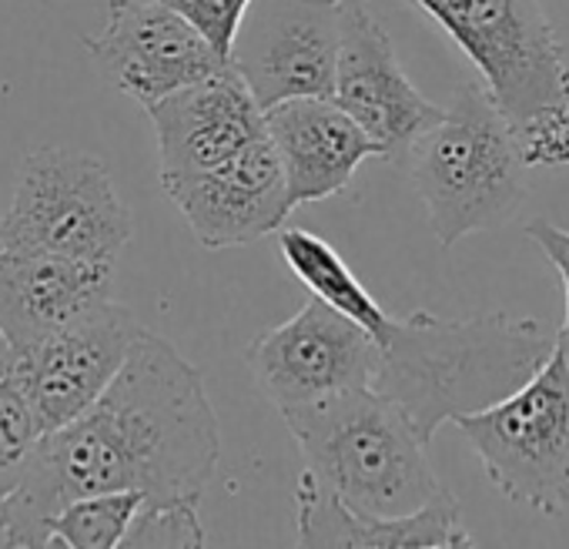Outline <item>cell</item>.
<instances>
[{
  "label": "cell",
  "mask_w": 569,
  "mask_h": 549,
  "mask_svg": "<svg viewBox=\"0 0 569 549\" xmlns=\"http://www.w3.org/2000/svg\"><path fill=\"white\" fill-rule=\"evenodd\" d=\"M111 289L114 264L0 248V332L18 352L108 302Z\"/></svg>",
  "instance_id": "2e32d148"
},
{
  "label": "cell",
  "mask_w": 569,
  "mask_h": 549,
  "mask_svg": "<svg viewBox=\"0 0 569 549\" xmlns=\"http://www.w3.org/2000/svg\"><path fill=\"white\" fill-rule=\"evenodd\" d=\"M442 248L512 218L526 198V161L482 84H459L439 121L402 154Z\"/></svg>",
  "instance_id": "5b68a950"
},
{
  "label": "cell",
  "mask_w": 569,
  "mask_h": 549,
  "mask_svg": "<svg viewBox=\"0 0 569 549\" xmlns=\"http://www.w3.org/2000/svg\"><path fill=\"white\" fill-rule=\"evenodd\" d=\"M526 238L539 244V251L552 261V268L559 271L562 279V289H566V319H562V329L556 332V349L562 356H569V231L552 224V221H529L526 224Z\"/></svg>",
  "instance_id": "603a6c76"
},
{
  "label": "cell",
  "mask_w": 569,
  "mask_h": 549,
  "mask_svg": "<svg viewBox=\"0 0 569 549\" xmlns=\"http://www.w3.org/2000/svg\"><path fill=\"white\" fill-rule=\"evenodd\" d=\"M376 346L369 389L396 402L419 439L432 442L439 426L516 392L549 359L556 336L542 322L509 312L472 319L412 312L392 319Z\"/></svg>",
  "instance_id": "7a4b0ae2"
},
{
  "label": "cell",
  "mask_w": 569,
  "mask_h": 549,
  "mask_svg": "<svg viewBox=\"0 0 569 549\" xmlns=\"http://www.w3.org/2000/svg\"><path fill=\"white\" fill-rule=\"evenodd\" d=\"M144 326L131 309L101 302L74 322L14 352L11 379L21 386L41 432L78 419L118 376Z\"/></svg>",
  "instance_id": "30bf717a"
},
{
  "label": "cell",
  "mask_w": 569,
  "mask_h": 549,
  "mask_svg": "<svg viewBox=\"0 0 569 549\" xmlns=\"http://www.w3.org/2000/svg\"><path fill=\"white\" fill-rule=\"evenodd\" d=\"M84 51L104 81L141 108L228 64L161 0H108V21L98 34L84 38Z\"/></svg>",
  "instance_id": "8fae6325"
},
{
  "label": "cell",
  "mask_w": 569,
  "mask_h": 549,
  "mask_svg": "<svg viewBox=\"0 0 569 549\" xmlns=\"http://www.w3.org/2000/svg\"><path fill=\"white\" fill-rule=\"evenodd\" d=\"M11 362H14V349L11 342L4 339V332H0V379H4L11 372Z\"/></svg>",
  "instance_id": "cb8c5ba5"
},
{
  "label": "cell",
  "mask_w": 569,
  "mask_h": 549,
  "mask_svg": "<svg viewBox=\"0 0 569 549\" xmlns=\"http://www.w3.org/2000/svg\"><path fill=\"white\" fill-rule=\"evenodd\" d=\"M278 248L284 264L292 268L296 279L326 306L362 326L376 342L386 339L392 316L372 299V292L356 279V271L346 264V258L316 231L306 228H278Z\"/></svg>",
  "instance_id": "ac0fdd59"
},
{
  "label": "cell",
  "mask_w": 569,
  "mask_h": 549,
  "mask_svg": "<svg viewBox=\"0 0 569 549\" xmlns=\"http://www.w3.org/2000/svg\"><path fill=\"white\" fill-rule=\"evenodd\" d=\"M161 4L181 14L228 61L231 41L251 0H161Z\"/></svg>",
  "instance_id": "7402d4cb"
},
{
  "label": "cell",
  "mask_w": 569,
  "mask_h": 549,
  "mask_svg": "<svg viewBox=\"0 0 569 549\" xmlns=\"http://www.w3.org/2000/svg\"><path fill=\"white\" fill-rule=\"evenodd\" d=\"M264 134L289 184L292 208L346 191L366 158H379L369 134L332 98H292L264 111Z\"/></svg>",
  "instance_id": "9a60e30c"
},
{
  "label": "cell",
  "mask_w": 569,
  "mask_h": 549,
  "mask_svg": "<svg viewBox=\"0 0 569 549\" xmlns=\"http://www.w3.org/2000/svg\"><path fill=\"white\" fill-rule=\"evenodd\" d=\"M452 422L506 499L546 516L569 509V356L556 346L516 392Z\"/></svg>",
  "instance_id": "52a82bcc"
},
{
  "label": "cell",
  "mask_w": 569,
  "mask_h": 549,
  "mask_svg": "<svg viewBox=\"0 0 569 549\" xmlns=\"http://www.w3.org/2000/svg\"><path fill=\"white\" fill-rule=\"evenodd\" d=\"M161 188L204 248L258 241L278 231L296 211L268 134H258L238 154L208 171L161 178Z\"/></svg>",
  "instance_id": "4fadbf2b"
},
{
  "label": "cell",
  "mask_w": 569,
  "mask_h": 549,
  "mask_svg": "<svg viewBox=\"0 0 569 549\" xmlns=\"http://www.w3.org/2000/svg\"><path fill=\"white\" fill-rule=\"evenodd\" d=\"M128 241L131 211L98 154L48 144L21 161L0 248L114 264Z\"/></svg>",
  "instance_id": "8992f818"
},
{
  "label": "cell",
  "mask_w": 569,
  "mask_h": 549,
  "mask_svg": "<svg viewBox=\"0 0 569 549\" xmlns=\"http://www.w3.org/2000/svg\"><path fill=\"white\" fill-rule=\"evenodd\" d=\"M214 466L218 419L201 372L144 329L108 389L38 439L24 479L0 499V546H51L54 512L91 492L198 502Z\"/></svg>",
  "instance_id": "6da1fadb"
},
{
  "label": "cell",
  "mask_w": 569,
  "mask_h": 549,
  "mask_svg": "<svg viewBox=\"0 0 569 549\" xmlns=\"http://www.w3.org/2000/svg\"><path fill=\"white\" fill-rule=\"evenodd\" d=\"M339 4H359V0H339Z\"/></svg>",
  "instance_id": "d4e9b609"
},
{
  "label": "cell",
  "mask_w": 569,
  "mask_h": 549,
  "mask_svg": "<svg viewBox=\"0 0 569 549\" xmlns=\"http://www.w3.org/2000/svg\"><path fill=\"white\" fill-rule=\"evenodd\" d=\"M339 41V0H251L228 64L261 111L292 98H332Z\"/></svg>",
  "instance_id": "ba28073f"
},
{
  "label": "cell",
  "mask_w": 569,
  "mask_h": 549,
  "mask_svg": "<svg viewBox=\"0 0 569 549\" xmlns=\"http://www.w3.org/2000/svg\"><path fill=\"white\" fill-rule=\"evenodd\" d=\"M144 496L138 492H91L64 502L48 532L51 542L71 546V549H111L124 542V532L138 512Z\"/></svg>",
  "instance_id": "d6986e66"
},
{
  "label": "cell",
  "mask_w": 569,
  "mask_h": 549,
  "mask_svg": "<svg viewBox=\"0 0 569 549\" xmlns=\"http://www.w3.org/2000/svg\"><path fill=\"white\" fill-rule=\"evenodd\" d=\"M41 436L44 432L21 386L11 376H4L0 379V499H8L14 486L24 479V469Z\"/></svg>",
  "instance_id": "ffe728a7"
},
{
  "label": "cell",
  "mask_w": 569,
  "mask_h": 549,
  "mask_svg": "<svg viewBox=\"0 0 569 549\" xmlns=\"http://www.w3.org/2000/svg\"><path fill=\"white\" fill-rule=\"evenodd\" d=\"M306 469L352 512L406 516L439 489L429 442L406 412L376 389H346L329 399L281 409Z\"/></svg>",
  "instance_id": "277c9868"
},
{
  "label": "cell",
  "mask_w": 569,
  "mask_h": 549,
  "mask_svg": "<svg viewBox=\"0 0 569 549\" xmlns=\"http://www.w3.org/2000/svg\"><path fill=\"white\" fill-rule=\"evenodd\" d=\"M144 111L154 124L161 178L208 171L264 134V111L231 64Z\"/></svg>",
  "instance_id": "5bb4252c"
},
{
  "label": "cell",
  "mask_w": 569,
  "mask_h": 549,
  "mask_svg": "<svg viewBox=\"0 0 569 549\" xmlns=\"http://www.w3.org/2000/svg\"><path fill=\"white\" fill-rule=\"evenodd\" d=\"M332 101L369 134L379 158L389 161H402L409 144L442 114L402 71L392 38L369 14V0L342 4Z\"/></svg>",
  "instance_id": "7c38bea8"
},
{
  "label": "cell",
  "mask_w": 569,
  "mask_h": 549,
  "mask_svg": "<svg viewBox=\"0 0 569 549\" xmlns=\"http://www.w3.org/2000/svg\"><path fill=\"white\" fill-rule=\"evenodd\" d=\"M376 362V339L319 299L248 346L254 386L278 412L372 386Z\"/></svg>",
  "instance_id": "9c48e42d"
},
{
  "label": "cell",
  "mask_w": 569,
  "mask_h": 549,
  "mask_svg": "<svg viewBox=\"0 0 569 549\" xmlns=\"http://www.w3.org/2000/svg\"><path fill=\"white\" fill-rule=\"evenodd\" d=\"M299 546H359V549H452L476 546L462 526L459 499L442 486L426 506L406 516H366L336 499L309 469L296 489Z\"/></svg>",
  "instance_id": "e0dca14e"
},
{
  "label": "cell",
  "mask_w": 569,
  "mask_h": 549,
  "mask_svg": "<svg viewBox=\"0 0 569 549\" xmlns=\"http://www.w3.org/2000/svg\"><path fill=\"white\" fill-rule=\"evenodd\" d=\"M472 61L526 168L569 164V64L542 0H416Z\"/></svg>",
  "instance_id": "3957f363"
},
{
  "label": "cell",
  "mask_w": 569,
  "mask_h": 549,
  "mask_svg": "<svg viewBox=\"0 0 569 549\" xmlns=\"http://www.w3.org/2000/svg\"><path fill=\"white\" fill-rule=\"evenodd\" d=\"M121 546H178V549H201L204 526L198 519V502L188 499H164V502H141Z\"/></svg>",
  "instance_id": "44dd1931"
}]
</instances>
